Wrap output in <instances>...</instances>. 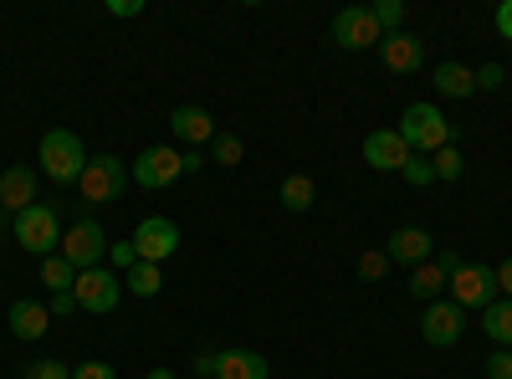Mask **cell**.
<instances>
[{
    "label": "cell",
    "instance_id": "cell-36",
    "mask_svg": "<svg viewBox=\"0 0 512 379\" xmlns=\"http://www.w3.org/2000/svg\"><path fill=\"white\" fill-rule=\"evenodd\" d=\"M492 282H497V292H502V298H512V257H507L502 267H492Z\"/></svg>",
    "mask_w": 512,
    "mask_h": 379
},
{
    "label": "cell",
    "instance_id": "cell-2",
    "mask_svg": "<svg viewBox=\"0 0 512 379\" xmlns=\"http://www.w3.org/2000/svg\"><path fill=\"white\" fill-rule=\"evenodd\" d=\"M395 134L405 139L410 154H441L451 144V123H446V113L436 103H410L400 113V129Z\"/></svg>",
    "mask_w": 512,
    "mask_h": 379
},
{
    "label": "cell",
    "instance_id": "cell-17",
    "mask_svg": "<svg viewBox=\"0 0 512 379\" xmlns=\"http://www.w3.org/2000/svg\"><path fill=\"white\" fill-rule=\"evenodd\" d=\"M6 318H11V333H16V339H26V344L41 339V333L52 328V308H47V303H36V298H16Z\"/></svg>",
    "mask_w": 512,
    "mask_h": 379
},
{
    "label": "cell",
    "instance_id": "cell-32",
    "mask_svg": "<svg viewBox=\"0 0 512 379\" xmlns=\"http://www.w3.org/2000/svg\"><path fill=\"white\" fill-rule=\"evenodd\" d=\"M482 369H487V379H512V349H492Z\"/></svg>",
    "mask_w": 512,
    "mask_h": 379
},
{
    "label": "cell",
    "instance_id": "cell-27",
    "mask_svg": "<svg viewBox=\"0 0 512 379\" xmlns=\"http://www.w3.org/2000/svg\"><path fill=\"white\" fill-rule=\"evenodd\" d=\"M210 149H216V164H221V170H236L241 154H246V144H241L236 134H216V139H210Z\"/></svg>",
    "mask_w": 512,
    "mask_h": 379
},
{
    "label": "cell",
    "instance_id": "cell-28",
    "mask_svg": "<svg viewBox=\"0 0 512 379\" xmlns=\"http://www.w3.org/2000/svg\"><path fill=\"white\" fill-rule=\"evenodd\" d=\"M431 164H436V180H461V170H466V159H461L456 144H446L441 154H431Z\"/></svg>",
    "mask_w": 512,
    "mask_h": 379
},
{
    "label": "cell",
    "instance_id": "cell-8",
    "mask_svg": "<svg viewBox=\"0 0 512 379\" xmlns=\"http://www.w3.org/2000/svg\"><path fill=\"white\" fill-rule=\"evenodd\" d=\"M451 303L466 313V308H487V303H497V282H492V267H482V262H461L456 272H451Z\"/></svg>",
    "mask_w": 512,
    "mask_h": 379
},
{
    "label": "cell",
    "instance_id": "cell-4",
    "mask_svg": "<svg viewBox=\"0 0 512 379\" xmlns=\"http://www.w3.org/2000/svg\"><path fill=\"white\" fill-rule=\"evenodd\" d=\"M77 190H82L88 205H113L128 190V164L118 154H93L88 170H82V180H77Z\"/></svg>",
    "mask_w": 512,
    "mask_h": 379
},
{
    "label": "cell",
    "instance_id": "cell-12",
    "mask_svg": "<svg viewBox=\"0 0 512 379\" xmlns=\"http://www.w3.org/2000/svg\"><path fill=\"white\" fill-rule=\"evenodd\" d=\"M384 257L400 262V267H420V262L436 257V236L425 226H395L390 241H384Z\"/></svg>",
    "mask_w": 512,
    "mask_h": 379
},
{
    "label": "cell",
    "instance_id": "cell-37",
    "mask_svg": "<svg viewBox=\"0 0 512 379\" xmlns=\"http://www.w3.org/2000/svg\"><path fill=\"white\" fill-rule=\"evenodd\" d=\"M144 0H108V16H139Z\"/></svg>",
    "mask_w": 512,
    "mask_h": 379
},
{
    "label": "cell",
    "instance_id": "cell-31",
    "mask_svg": "<svg viewBox=\"0 0 512 379\" xmlns=\"http://www.w3.org/2000/svg\"><path fill=\"white\" fill-rule=\"evenodd\" d=\"M26 379H72V369H67L62 359H36V364L26 369Z\"/></svg>",
    "mask_w": 512,
    "mask_h": 379
},
{
    "label": "cell",
    "instance_id": "cell-29",
    "mask_svg": "<svg viewBox=\"0 0 512 379\" xmlns=\"http://www.w3.org/2000/svg\"><path fill=\"white\" fill-rule=\"evenodd\" d=\"M390 267H395V262L384 257L379 246H374V251H364V257H359V277H364V282H384V272H390Z\"/></svg>",
    "mask_w": 512,
    "mask_h": 379
},
{
    "label": "cell",
    "instance_id": "cell-38",
    "mask_svg": "<svg viewBox=\"0 0 512 379\" xmlns=\"http://www.w3.org/2000/svg\"><path fill=\"white\" fill-rule=\"evenodd\" d=\"M52 313H57V318L77 313V298H72V292H52Z\"/></svg>",
    "mask_w": 512,
    "mask_h": 379
},
{
    "label": "cell",
    "instance_id": "cell-6",
    "mask_svg": "<svg viewBox=\"0 0 512 379\" xmlns=\"http://www.w3.org/2000/svg\"><path fill=\"white\" fill-rule=\"evenodd\" d=\"M328 36H333V47H344V52H369V47H379V41H384V31H379V21H374L369 6H344V11L333 16Z\"/></svg>",
    "mask_w": 512,
    "mask_h": 379
},
{
    "label": "cell",
    "instance_id": "cell-39",
    "mask_svg": "<svg viewBox=\"0 0 512 379\" xmlns=\"http://www.w3.org/2000/svg\"><path fill=\"white\" fill-rule=\"evenodd\" d=\"M180 170H185V175H200V170H205V154H200V149L180 154Z\"/></svg>",
    "mask_w": 512,
    "mask_h": 379
},
{
    "label": "cell",
    "instance_id": "cell-25",
    "mask_svg": "<svg viewBox=\"0 0 512 379\" xmlns=\"http://www.w3.org/2000/svg\"><path fill=\"white\" fill-rule=\"evenodd\" d=\"M374 21H379V31L390 36V31H405V0H374Z\"/></svg>",
    "mask_w": 512,
    "mask_h": 379
},
{
    "label": "cell",
    "instance_id": "cell-19",
    "mask_svg": "<svg viewBox=\"0 0 512 379\" xmlns=\"http://www.w3.org/2000/svg\"><path fill=\"white\" fill-rule=\"evenodd\" d=\"M451 282V272L431 257V262H420V267H410V298L415 303H441V287Z\"/></svg>",
    "mask_w": 512,
    "mask_h": 379
},
{
    "label": "cell",
    "instance_id": "cell-11",
    "mask_svg": "<svg viewBox=\"0 0 512 379\" xmlns=\"http://www.w3.org/2000/svg\"><path fill=\"white\" fill-rule=\"evenodd\" d=\"M461 333H466V313L456 303H425V318H420V339L425 344L451 349V344H461Z\"/></svg>",
    "mask_w": 512,
    "mask_h": 379
},
{
    "label": "cell",
    "instance_id": "cell-22",
    "mask_svg": "<svg viewBox=\"0 0 512 379\" xmlns=\"http://www.w3.org/2000/svg\"><path fill=\"white\" fill-rule=\"evenodd\" d=\"M277 195H282V205L292 210V216H303V210H313V200H318V185L308 175H287Z\"/></svg>",
    "mask_w": 512,
    "mask_h": 379
},
{
    "label": "cell",
    "instance_id": "cell-21",
    "mask_svg": "<svg viewBox=\"0 0 512 379\" xmlns=\"http://www.w3.org/2000/svg\"><path fill=\"white\" fill-rule=\"evenodd\" d=\"M482 333L497 349H512V298H497L482 308Z\"/></svg>",
    "mask_w": 512,
    "mask_h": 379
},
{
    "label": "cell",
    "instance_id": "cell-33",
    "mask_svg": "<svg viewBox=\"0 0 512 379\" xmlns=\"http://www.w3.org/2000/svg\"><path fill=\"white\" fill-rule=\"evenodd\" d=\"M108 262H113V267H123V272L134 267V262H139V251H134V236H128V241H113V246H108Z\"/></svg>",
    "mask_w": 512,
    "mask_h": 379
},
{
    "label": "cell",
    "instance_id": "cell-18",
    "mask_svg": "<svg viewBox=\"0 0 512 379\" xmlns=\"http://www.w3.org/2000/svg\"><path fill=\"white\" fill-rule=\"evenodd\" d=\"M267 359L251 354V349H221L216 359V379H267Z\"/></svg>",
    "mask_w": 512,
    "mask_h": 379
},
{
    "label": "cell",
    "instance_id": "cell-9",
    "mask_svg": "<svg viewBox=\"0 0 512 379\" xmlns=\"http://www.w3.org/2000/svg\"><path fill=\"white\" fill-rule=\"evenodd\" d=\"M72 298H77L82 313H113L118 298H123V282H118L108 267H88V272H77Z\"/></svg>",
    "mask_w": 512,
    "mask_h": 379
},
{
    "label": "cell",
    "instance_id": "cell-13",
    "mask_svg": "<svg viewBox=\"0 0 512 379\" xmlns=\"http://www.w3.org/2000/svg\"><path fill=\"white\" fill-rule=\"evenodd\" d=\"M379 62H384V72L410 77V72H420V62H425V41H420L415 31H390V36L379 41Z\"/></svg>",
    "mask_w": 512,
    "mask_h": 379
},
{
    "label": "cell",
    "instance_id": "cell-15",
    "mask_svg": "<svg viewBox=\"0 0 512 379\" xmlns=\"http://www.w3.org/2000/svg\"><path fill=\"white\" fill-rule=\"evenodd\" d=\"M169 129H175V139L190 144V149H200V144H210V139L221 134V129H216V118H210L205 108H195V103H185V108L169 113Z\"/></svg>",
    "mask_w": 512,
    "mask_h": 379
},
{
    "label": "cell",
    "instance_id": "cell-41",
    "mask_svg": "<svg viewBox=\"0 0 512 379\" xmlns=\"http://www.w3.org/2000/svg\"><path fill=\"white\" fill-rule=\"evenodd\" d=\"M436 262H441L446 272H456V267H461V257H456V251H436Z\"/></svg>",
    "mask_w": 512,
    "mask_h": 379
},
{
    "label": "cell",
    "instance_id": "cell-23",
    "mask_svg": "<svg viewBox=\"0 0 512 379\" xmlns=\"http://www.w3.org/2000/svg\"><path fill=\"white\" fill-rule=\"evenodd\" d=\"M41 282H47L52 292H72V282H77V267L62 257V251H52V257H41Z\"/></svg>",
    "mask_w": 512,
    "mask_h": 379
},
{
    "label": "cell",
    "instance_id": "cell-35",
    "mask_svg": "<svg viewBox=\"0 0 512 379\" xmlns=\"http://www.w3.org/2000/svg\"><path fill=\"white\" fill-rule=\"evenodd\" d=\"M492 26H497V36H502V41H512V0H502V6H497Z\"/></svg>",
    "mask_w": 512,
    "mask_h": 379
},
{
    "label": "cell",
    "instance_id": "cell-44",
    "mask_svg": "<svg viewBox=\"0 0 512 379\" xmlns=\"http://www.w3.org/2000/svg\"><path fill=\"white\" fill-rule=\"evenodd\" d=\"M21 379H26V374H21Z\"/></svg>",
    "mask_w": 512,
    "mask_h": 379
},
{
    "label": "cell",
    "instance_id": "cell-14",
    "mask_svg": "<svg viewBox=\"0 0 512 379\" xmlns=\"http://www.w3.org/2000/svg\"><path fill=\"white\" fill-rule=\"evenodd\" d=\"M405 159H410V149H405V139L395 129H374L364 139V164H369V170H379V175H400Z\"/></svg>",
    "mask_w": 512,
    "mask_h": 379
},
{
    "label": "cell",
    "instance_id": "cell-34",
    "mask_svg": "<svg viewBox=\"0 0 512 379\" xmlns=\"http://www.w3.org/2000/svg\"><path fill=\"white\" fill-rule=\"evenodd\" d=\"M72 379H118V369L103 364V359H88V364H77V369H72Z\"/></svg>",
    "mask_w": 512,
    "mask_h": 379
},
{
    "label": "cell",
    "instance_id": "cell-40",
    "mask_svg": "<svg viewBox=\"0 0 512 379\" xmlns=\"http://www.w3.org/2000/svg\"><path fill=\"white\" fill-rule=\"evenodd\" d=\"M216 359H221V354H195V374H200V379H216Z\"/></svg>",
    "mask_w": 512,
    "mask_h": 379
},
{
    "label": "cell",
    "instance_id": "cell-30",
    "mask_svg": "<svg viewBox=\"0 0 512 379\" xmlns=\"http://www.w3.org/2000/svg\"><path fill=\"white\" fill-rule=\"evenodd\" d=\"M507 88V72H502V62H487L482 72H477V93H502Z\"/></svg>",
    "mask_w": 512,
    "mask_h": 379
},
{
    "label": "cell",
    "instance_id": "cell-26",
    "mask_svg": "<svg viewBox=\"0 0 512 379\" xmlns=\"http://www.w3.org/2000/svg\"><path fill=\"white\" fill-rule=\"evenodd\" d=\"M400 175H405V185L425 190V185H436V164H431V154H410Z\"/></svg>",
    "mask_w": 512,
    "mask_h": 379
},
{
    "label": "cell",
    "instance_id": "cell-3",
    "mask_svg": "<svg viewBox=\"0 0 512 379\" xmlns=\"http://www.w3.org/2000/svg\"><path fill=\"white\" fill-rule=\"evenodd\" d=\"M11 236H16L21 251H31V257H52V251H62V216H57V205L21 210V216L11 221Z\"/></svg>",
    "mask_w": 512,
    "mask_h": 379
},
{
    "label": "cell",
    "instance_id": "cell-43",
    "mask_svg": "<svg viewBox=\"0 0 512 379\" xmlns=\"http://www.w3.org/2000/svg\"><path fill=\"white\" fill-rule=\"evenodd\" d=\"M144 379H180V374H175V369H149Z\"/></svg>",
    "mask_w": 512,
    "mask_h": 379
},
{
    "label": "cell",
    "instance_id": "cell-5",
    "mask_svg": "<svg viewBox=\"0 0 512 379\" xmlns=\"http://www.w3.org/2000/svg\"><path fill=\"white\" fill-rule=\"evenodd\" d=\"M108 231L93 221V216H82V221H72L67 231H62V257L77 267V272H88V267H103V257H108Z\"/></svg>",
    "mask_w": 512,
    "mask_h": 379
},
{
    "label": "cell",
    "instance_id": "cell-10",
    "mask_svg": "<svg viewBox=\"0 0 512 379\" xmlns=\"http://www.w3.org/2000/svg\"><path fill=\"white\" fill-rule=\"evenodd\" d=\"M134 251H139V262H169L180 251V226L175 221H164V216H144L139 231H134Z\"/></svg>",
    "mask_w": 512,
    "mask_h": 379
},
{
    "label": "cell",
    "instance_id": "cell-16",
    "mask_svg": "<svg viewBox=\"0 0 512 379\" xmlns=\"http://www.w3.org/2000/svg\"><path fill=\"white\" fill-rule=\"evenodd\" d=\"M0 205H6L11 216H21V210L36 205V170L31 164H11V170L0 175Z\"/></svg>",
    "mask_w": 512,
    "mask_h": 379
},
{
    "label": "cell",
    "instance_id": "cell-1",
    "mask_svg": "<svg viewBox=\"0 0 512 379\" xmlns=\"http://www.w3.org/2000/svg\"><path fill=\"white\" fill-rule=\"evenodd\" d=\"M36 164L41 175H52V185H77L82 170H88V149H82L72 129H47L36 144Z\"/></svg>",
    "mask_w": 512,
    "mask_h": 379
},
{
    "label": "cell",
    "instance_id": "cell-24",
    "mask_svg": "<svg viewBox=\"0 0 512 379\" xmlns=\"http://www.w3.org/2000/svg\"><path fill=\"white\" fill-rule=\"evenodd\" d=\"M123 287H134V298H159L164 277H159L154 262H134V267H128V277H123Z\"/></svg>",
    "mask_w": 512,
    "mask_h": 379
},
{
    "label": "cell",
    "instance_id": "cell-42",
    "mask_svg": "<svg viewBox=\"0 0 512 379\" xmlns=\"http://www.w3.org/2000/svg\"><path fill=\"white\" fill-rule=\"evenodd\" d=\"M11 221H16V216H11V210H6V205H0V241H6V231H11Z\"/></svg>",
    "mask_w": 512,
    "mask_h": 379
},
{
    "label": "cell",
    "instance_id": "cell-20",
    "mask_svg": "<svg viewBox=\"0 0 512 379\" xmlns=\"http://www.w3.org/2000/svg\"><path fill=\"white\" fill-rule=\"evenodd\" d=\"M431 82H436L441 98H472V93H477V72L461 67V62H441V67L431 72Z\"/></svg>",
    "mask_w": 512,
    "mask_h": 379
},
{
    "label": "cell",
    "instance_id": "cell-7",
    "mask_svg": "<svg viewBox=\"0 0 512 379\" xmlns=\"http://www.w3.org/2000/svg\"><path fill=\"white\" fill-rule=\"evenodd\" d=\"M185 170H180V154L175 144H149L139 159H134V170H128V180H134L139 190H164V185H175Z\"/></svg>",
    "mask_w": 512,
    "mask_h": 379
}]
</instances>
